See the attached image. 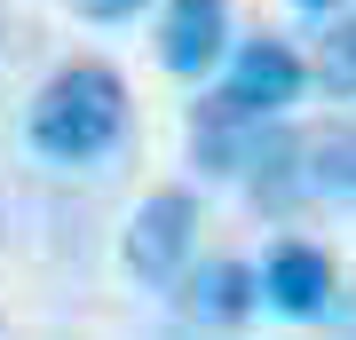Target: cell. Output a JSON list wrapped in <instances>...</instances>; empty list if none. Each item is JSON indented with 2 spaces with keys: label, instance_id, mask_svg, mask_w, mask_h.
<instances>
[{
  "label": "cell",
  "instance_id": "obj_1",
  "mask_svg": "<svg viewBox=\"0 0 356 340\" xmlns=\"http://www.w3.org/2000/svg\"><path fill=\"white\" fill-rule=\"evenodd\" d=\"M32 151L56 159V166H88L103 151L127 143V79L111 63H64L48 88L32 95V119H24Z\"/></svg>",
  "mask_w": 356,
  "mask_h": 340
},
{
  "label": "cell",
  "instance_id": "obj_2",
  "mask_svg": "<svg viewBox=\"0 0 356 340\" xmlns=\"http://www.w3.org/2000/svg\"><path fill=\"white\" fill-rule=\"evenodd\" d=\"M191 253H198V198H191V190H151V198L135 206L127 238H119L127 277H143V285L166 293L182 269H191Z\"/></svg>",
  "mask_w": 356,
  "mask_h": 340
},
{
  "label": "cell",
  "instance_id": "obj_3",
  "mask_svg": "<svg viewBox=\"0 0 356 340\" xmlns=\"http://www.w3.org/2000/svg\"><path fill=\"white\" fill-rule=\"evenodd\" d=\"M229 56V72H222V103L229 111H245V119H277L285 103H301L309 88V63L285 48V40H238V48H222Z\"/></svg>",
  "mask_w": 356,
  "mask_h": 340
},
{
  "label": "cell",
  "instance_id": "obj_4",
  "mask_svg": "<svg viewBox=\"0 0 356 340\" xmlns=\"http://www.w3.org/2000/svg\"><path fill=\"white\" fill-rule=\"evenodd\" d=\"M254 285H261V309L293 316V325L332 309V261H325V245H309V238H277L269 261L254 269Z\"/></svg>",
  "mask_w": 356,
  "mask_h": 340
},
{
  "label": "cell",
  "instance_id": "obj_5",
  "mask_svg": "<svg viewBox=\"0 0 356 340\" xmlns=\"http://www.w3.org/2000/svg\"><path fill=\"white\" fill-rule=\"evenodd\" d=\"M229 48V0H166L159 16V63L175 79H206Z\"/></svg>",
  "mask_w": 356,
  "mask_h": 340
},
{
  "label": "cell",
  "instance_id": "obj_6",
  "mask_svg": "<svg viewBox=\"0 0 356 340\" xmlns=\"http://www.w3.org/2000/svg\"><path fill=\"white\" fill-rule=\"evenodd\" d=\"M238 190L261 206V214H293V206H309V175H301V135L277 119L254 127V151L238 166Z\"/></svg>",
  "mask_w": 356,
  "mask_h": 340
},
{
  "label": "cell",
  "instance_id": "obj_7",
  "mask_svg": "<svg viewBox=\"0 0 356 340\" xmlns=\"http://www.w3.org/2000/svg\"><path fill=\"white\" fill-rule=\"evenodd\" d=\"M175 301H182L191 325H245L261 309V285H254L245 261H198V269L175 277Z\"/></svg>",
  "mask_w": 356,
  "mask_h": 340
},
{
  "label": "cell",
  "instance_id": "obj_8",
  "mask_svg": "<svg viewBox=\"0 0 356 340\" xmlns=\"http://www.w3.org/2000/svg\"><path fill=\"white\" fill-rule=\"evenodd\" d=\"M301 175H309V198H348L356 206V127L301 135Z\"/></svg>",
  "mask_w": 356,
  "mask_h": 340
},
{
  "label": "cell",
  "instance_id": "obj_9",
  "mask_svg": "<svg viewBox=\"0 0 356 340\" xmlns=\"http://www.w3.org/2000/svg\"><path fill=\"white\" fill-rule=\"evenodd\" d=\"M309 79H317L325 95H356V16L332 8V24L317 40V63H309Z\"/></svg>",
  "mask_w": 356,
  "mask_h": 340
},
{
  "label": "cell",
  "instance_id": "obj_10",
  "mask_svg": "<svg viewBox=\"0 0 356 340\" xmlns=\"http://www.w3.org/2000/svg\"><path fill=\"white\" fill-rule=\"evenodd\" d=\"M79 16H88V24H119V16H135L143 0H72Z\"/></svg>",
  "mask_w": 356,
  "mask_h": 340
},
{
  "label": "cell",
  "instance_id": "obj_11",
  "mask_svg": "<svg viewBox=\"0 0 356 340\" xmlns=\"http://www.w3.org/2000/svg\"><path fill=\"white\" fill-rule=\"evenodd\" d=\"M293 8H301V16H332L341 0H293Z\"/></svg>",
  "mask_w": 356,
  "mask_h": 340
},
{
  "label": "cell",
  "instance_id": "obj_12",
  "mask_svg": "<svg viewBox=\"0 0 356 340\" xmlns=\"http://www.w3.org/2000/svg\"><path fill=\"white\" fill-rule=\"evenodd\" d=\"M0 40H8V8H0Z\"/></svg>",
  "mask_w": 356,
  "mask_h": 340
}]
</instances>
